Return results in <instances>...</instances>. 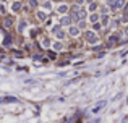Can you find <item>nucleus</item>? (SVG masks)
<instances>
[{
	"mask_svg": "<svg viewBox=\"0 0 128 123\" xmlns=\"http://www.w3.org/2000/svg\"><path fill=\"white\" fill-rule=\"evenodd\" d=\"M55 34H57V37H58V39H63V37H65V33H63V31H60V29H58Z\"/></svg>",
	"mask_w": 128,
	"mask_h": 123,
	"instance_id": "nucleus-13",
	"label": "nucleus"
},
{
	"mask_svg": "<svg viewBox=\"0 0 128 123\" xmlns=\"http://www.w3.org/2000/svg\"><path fill=\"white\" fill-rule=\"evenodd\" d=\"M11 10H13V11H18V10H21V3H19V2H15V3L11 5Z\"/></svg>",
	"mask_w": 128,
	"mask_h": 123,
	"instance_id": "nucleus-9",
	"label": "nucleus"
},
{
	"mask_svg": "<svg viewBox=\"0 0 128 123\" xmlns=\"http://www.w3.org/2000/svg\"><path fill=\"white\" fill-rule=\"evenodd\" d=\"M24 26H26V23H24V21H23V23H19V31H23Z\"/></svg>",
	"mask_w": 128,
	"mask_h": 123,
	"instance_id": "nucleus-22",
	"label": "nucleus"
},
{
	"mask_svg": "<svg viewBox=\"0 0 128 123\" xmlns=\"http://www.w3.org/2000/svg\"><path fill=\"white\" fill-rule=\"evenodd\" d=\"M123 5H125L123 0H112V2H109V7L112 10H119V8H122Z\"/></svg>",
	"mask_w": 128,
	"mask_h": 123,
	"instance_id": "nucleus-1",
	"label": "nucleus"
},
{
	"mask_svg": "<svg viewBox=\"0 0 128 123\" xmlns=\"http://www.w3.org/2000/svg\"><path fill=\"white\" fill-rule=\"evenodd\" d=\"M66 10H68V7H66V5H60V7H58V11H60V13H65Z\"/></svg>",
	"mask_w": 128,
	"mask_h": 123,
	"instance_id": "nucleus-15",
	"label": "nucleus"
},
{
	"mask_svg": "<svg viewBox=\"0 0 128 123\" xmlns=\"http://www.w3.org/2000/svg\"><path fill=\"white\" fill-rule=\"evenodd\" d=\"M13 55H15L16 58H21V57H23V53L19 52V50H13Z\"/></svg>",
	"mask_w": 128,
	"mask_h": 123,
	"instance_id": "nucleus-17",
	"label": "nucleus"
},
{
	"mask_svg": "<svg viewBox=\"0 0 128 123\" xmlns=\"http://www.w3.org/2000/svg\"><path fill=\"white\" fill-rule=\"evenodd\" d=\"M94 29H101V24H99V23H97V21H96V23H94Z\"/></svg>",
	"mask_w": 128,
	"mask_h": 123,
	"instance_id": "nucleus-23",
	"label": "nucleus"
},
{
	"mask_svg": "<svg viewBox=\"0 0 128 123\" xmlns=\"http://www.w3.org/2000/svg\"><path fill=\"white\" fill-rule=\"evenodd\" d=\"M37 18H39L41 21H44V19H46V13H42V11H39V13H37Z\"/></svg>",
	"mask_w": 128,
	"mask_h": 123,
	"instance_id": "nucleus-16",
	"label": "nucleus"
},
{
	"mask_svg": "<svg viewBox=\"0 0 128 123\" xmlns=\"http://www.w3.org/2000/svg\"><path fill=\"white\" fill-rule=\"evenodd\" d=\"M96 8H97V5H96V3H92V2H91V5H89V10H91V11H94Z\"/></svg>",
	"mask_w": 128,
	"mask_h": 123,
	"instance_id": "nucleus-20",
	"label": "nucleus"
},
{
	"mask_svg": "<svg viewBox=\"0 0 128 123\" xmlns=\"http://www.w3.org/2000/svg\"><path fill=\"white\" fill-rule=\"evenodd\" d=\"M127 104H128V99H127Z\"/></svg>",
	"mask_w": 128,
	"mask_h": 123,
	"instance_id": "nucleus-25",
	"label": "nucleus"
},
{
	"mask_svg": "<svg viewBox=\"0 0 128 123\" xmlns=\"http://www.w3.org/2000/svg\"><path fill=\"white\" fill-rule=\"evenodd\" d=\"M0 102H16L15 97H5V99H0Z\"/></svg>",
	"mask_w": 128,
	"mask_h": 123,
	"instance_id": "nucleus-11",
	"label": "nucleus"
},
{
	"mask_svg": "<svg viewBox=\"0 0 128 123\" xmlns=\"http://www.w3.org/2000/svg\"><path fill=\"white\" fill-rule=\"evenodd\" d=\"M62 24H65V26L71 24V16H63L62 18Z\"/></svg>",
	"mask_w": 128,
	"mask_h": 123,
	"instance_id": "nucleus-6",
	"label": "nucleus"
},
{
	"mask_svg": "<svg viewBox=\"0 0 128 123\" xmlns=\"http://www.w3.org/2000/svg\"><path fill=\"white\" fill-rule=\"evenodd\" d=\"M102 24H104V26H107V24H109V16H107V15H104V16H102Z\"/></svg>",
	"mask_w": 128,
	"mask_h": 123,
	"instance_id": "nucleus-12",
	"label": "nucleus"
},
{
	"mask_svg": "<svg viewBox=\"0 0 128 123\" xmlns=\"http://www.w3.org/2000/svg\"><path fill=\"white\" fill-rule=\"evenodd\" d=\"M127 36H128V29H127Z\"/></svg>",
	"mask_w": 128,
	"mask_h": 123,
	"instance_id": "nucleus-24",
	"label": "nucleus"
},
{
	"mask_svg": "<svg viewBox=\"0 0 128 123\" xmlns=\"http://www.w3.org/2000/svg\"><path fill=\"white\" fill-rule=\"evenodd\" d=\"M57 2H60V0H57Z\"/></svg>",
	"mask_w": 128,
	"mask_h": 123,
	"instance_id": "nucleus-26",
	"label": "nucleus"
},
{
	"mask_svg": "<svg viewBox=\"0 0 128 123\" xmlns=\"http://www.w3.org/2000/svg\"><path fill=\"white\" fill-rule=\"evenodd\" d=\"M49 58L55 60V58H57V53H55V52H49Z\"/></svg>",
	"mask_w": 128,
	"mask_h": 123,
	"instance_id": "nucleus-19",
	"label": "nucleus"
},
{
	"mask_svg": "<svg viewBox=\"0 0 128 123\" xmlns=\"http://www.w3.org/2000/svg\"><path fill=\"white\" fill-rule=\"evenodd\" d=\"M97 15H91V16H89V19H91V23H96V21H97Z\"/></svg>",
	"mask_w": 128,
	"mask_h": 123,
	"instance_id": "nucleus-18",
	"label": "nucleus"
},
{
	"mask_svg": "<svg viewBox=\"0 0 128 123\" xmlns=\"http://www.w3.org/2000/svg\"><path fill=\"white\" fill-rule=\"evenodd\" d=\"M68 33H70V36H73V37H76V36L80 34V29L76 26H70V29H68Z\"/></svg>",
	"mask_w": 128,
	"mask_h": 123,
	"instance_id": "nucleus-3",
	"label": "nucleus"
},
{
	"mask_svg": "<svg viewBox=\"0 0 128 123\" xmlns=\"http://www.w3.org/2000/svg\"><path fill=\"white\" fill-rule=\"evenodd\" d=\"M76 15H78V19H84L86 18V10H76Z\"/></svg>",
	"mask_w": 128,
	"mask_h": 123,
	"instance_id": "nucleus-4",
	"label": "nucleus"
},
{
	"mask_svg": "<svg viewBox=\"0 0 128 123\" xmlns=\"http://www.w3.org/2000/svg\"><path fill=\"white\" fill-rule=\"evenodd\" d=\"M54 49H55V50H62V49H63V45L60 44V42H55V44H54Z\"/></svg>",
	"mask_w": 128,
	"mask_h": 123,
	"instance_id": "nucleus-14",
	"label": "nucleus"
},
{
	"mask_svg": "<svg viewBox=\"0 0 128 123\" xmlns=\"http://www.w3.org/2000/svg\"><path fill=\"white\" fill-rule=\"evenodd\" d=\"M11 24H13V21H11V18H5V19H3V26H5V28H10V26H11Z\"/></svg>",
	"mask_w": 128,
	"mask_h": 123,
	"instance_id": "nucleus-8",
	"label": "nucleus"
},
{
	"mask_svg": "<svg viewBox=\"0 0 128 123\" xmlns=\"http://www.w3.org/2000/svg\"><path fill=\"white\" fill-rule=\"evenodd\" d=\"M86 39H88V42H91V44L97 42V36L94 34V33H91V31H88V33H86Z\"/></svg>",
	"mask_w": 128,
	"mask_h": 123,
	"instance_id": "nucleus-2",
	"label": "nucleus"
},
{
	"mask_svg": "<svg viewBox=\"0 0 128 123\" xmlns=\"http://www.w3.org/2000/svg\"><path fill=\"white\" fill-rule=\"evenodd\" d=\"M119 42V36H110L109 37V45H114Z\"/></svg>",
	"mask_w": 128,
	"mask_h": 123,
	"instance_id": "nucleus-5",
	"label": "nucleus"
},
{
	"mask_svg": "<svg viewBox=\"0 0 128 123\" xmlns=\"http://www.w3.org/2000/svg\"><path fill=\"white\" fill-rule=\"evenodd\" d=\"M105 104H107L105 100H102V102H99V104L96 105V109H92V112H99V110H101L102 107H105Z\"/></svg>",
	"mask_w": 128,
	"mask_h": 123,
	"instance_id": "nucleus-7",
	"label": "nucleus"
},
{
	"mask_svg": "<svg viewBox=\"0 0 128 123\" xmlns=\"http://www.w3.org/2000/svg\"><path fill=\"white\" fill-rule=\"evenodd\" d=\"M29 5H31V7H37V2L36 0H29Z\"/></svg>",
	"mask_w": 128,
	"mask_h": 123,
	"instance_id": "nucleus-21",
	"label": "nucleus"
},
{
	"mask_svg": "<svg viewBox=\"0 0 128 123\" xmlns=\"http://www.w3.org/2000/svg\"><path fill=\"white\" fill-rule=\"evenodd\" d=\"M3 45H5V47H10V45H11V37H10V36H7V37H5Z\"/></svg>",
	"mask_w": 128,
	"mask_h": 123,
	"instance_id": "nucleus-10",
	"label": "nucleus"
}]
</instances>
